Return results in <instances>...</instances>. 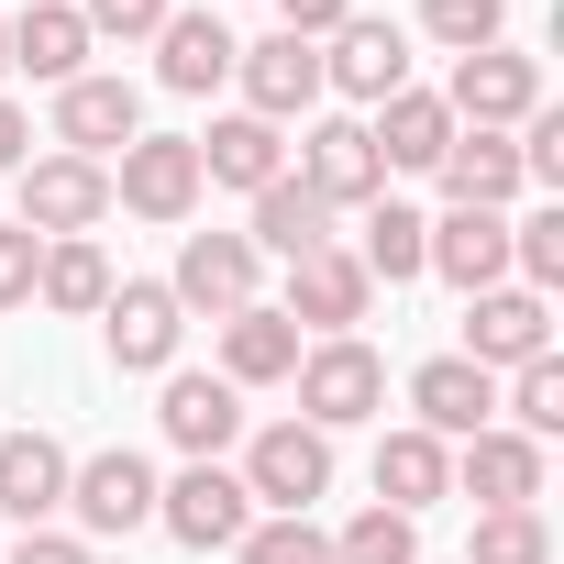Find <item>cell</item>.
I'll return each mask as SVG.
<instances>
[{"label": "cell", "mask_w": 564, "mask_h": 564, "mask_svg": "<svg viewBox=\"0 0 564 564\" xmlns=\"http://www.w3.org/2000/svg\"><path fill=\"white\" fill-rule=\"evenodd\" d=\"M322 487H333V432H311V421L254 432V454H243V498H265L276 520H311Z\"/></svg>", "instance_id": "cell-1"}, {"label": "cell", "mask_w": 564, "mask_h": 564, "mask_svg": "<svg viewBox=\"0 0 564 564\" xmlns=\"http://www.w3.org/2000/svg\"><path fill=\"white\" fill-rule=\"evenodd\" d=\"M377 399H388V366L355 344V333H333L322 355H300V421L311 432H344V421H377Z\"/></svg>", "instance_id": "cell-2"}, {"label": "cell", "mask_w": 564, "mask_h": 564, "mask_svg": "<svg viewBox=\"0 0 564 564\" xmlns=\"http://www.w3.org/2000/svg\"><path fill=\"white\" fill-rule=\"evenodd\" d=\"M67 509H78V531H89V542H122V531H144V520H155V465L111 443V454L67 465Z\"/></svg>", "instance_id": "cell-3"}, {"label": "cell", "mask_w": 564, "mask_h": 564, "mask_svg": "<svg viewBox=\"0 0 564 564\" xmlns=\"http://www.w3.org/2000/svg\"><path fill=\"white\" fill-rule=\"evenodd\" d=\"M443 111H454V122H476V133H509V122H531V111H542V78H531V56L476 45V56H454Z\"/></svg>", "instance_id": "cell-4"}, {"label": "cell", "mask_w": 564, "mask_h": 564, "mask_svg": "<svg viewBox=\"0 0 564 564\" xmlns=\"http://www.w3.org/2000/svg\"><path fill=\"white\" fill-rule=\"evenodd\" d=\"M155 520H166L188 553H232V542L254 531V498H243V476H221V465H188L177 487H155Z\"/></svg>", "instance_id": "cell-5"}, {"label": "cell", "mask_w": 564, "mask_h": 564, "mask_svg": "<svg viewBox=\"0 0 564 564\" xmlns=\"http://www.w3.org/2000/svg\"><path fill=\"white\" fill-rule=\"evenodd\" d=\"M111 199L144 210V221H188V199H199V144H188V133H133Z\"/></svg>", "instance_id": "cell-6"}, {"label": "cell", "mask_w": 564, "mask_h": 564, "mask_svg": "<svg viewBox=\"0 0 564 564\" xmlns=\"http://www.w3.org/2000/svg\"><path fill=\"white\" fill-rule=\"evenodd\" d=\"M531 355H553V311H542V289H476L465 300V366H531Z\"/></svg>", "instance_id": "cell-7"}, {"label": "cell", "mask_w": 564, "mask_h": 564, "mask_svg": "<svg viewBox=\"0 0 564 564\" xmlns=\"http://www.w3.org/2000/svg\"><path fill=\"white\" fill-rule=\"evenodd\" d=\"M322 89H344V100H399L410 89V34L399 23H333V45H322Z\"/></svg>", "instance_id": "cell-8"}, {"label": "cell", "mask_w": 564, "mask_h": 564, "mask_svg": "<svg viewBox=\"0 0 564 564\" xmlns=\"http://www.w3.org/2000/svg\"><path fill=\"white\" fill-rule=\"evenodd\" d=\"M300 188L322 199V210H366L377 188H388V166H377V144H366V122H311V144H300Z\"/></svg>", "instance_id": "cell-9"}, {"label": "cell", "mask_w": 564, "mask_h": 564, "mask_svg": "<svg viewBox=\"0 0 564 564\" xmlns=\"http://www.w3.org/2000/svg\"><path fill=\"white\" fill-rule=\"evenodd\" d=\"M232 78H243V111H254V122H300V111L322 100V45L265 34V45H243V56H232Z\"/></svg>", "instance_id": "cell-10"}, {"label": "cell", "mask_w": 564, "mask_h": 564, "mask_svg": "<svg viewBox=\"0 0 564 564\" xmlns=\"http://www.w3.org/2000/svg\"><path fill=\"white\" fill-rule=\"evenodd\" d=\"M166 300L232 322V311L254 300V243H243V232H188V243H177V276H166Z\"/></svg>", "instance_id": "cell-11"}, {"label": "cell", "mask_w": 564, "mask_h": 564, "mask_svg": "<svg viewBox=\"0 0 564 564\" xmlns=\"http://www.w3.org/2000/svg\"><path fill=\"white\" fill-rule=\"evenodd\" d=\"M111 210V166H89V155H45V166H23V232H89Z\"/></svg>", "instance_id": "cell-12"}, {"label": "cell", "mask_w": 564, "mask_h": 564, "mask_svg": "<svg viewBox=\"0 0 564 564\" xmlns=\"http://www.w3.org/2000/svg\"><path fill=\"white\" fill-rule=\"evenodd\" d=\"M100 322H111V366H133V377H155L177 355V333H188V311L155 289V276H122V289L100 300Z\"/></svg>", "instance_id": "cell-13"}, {"label": "cell", "mask_w": 564, "mask_h": 564, "mask_svg": "<svg viewBox=\"0 0 564 564\" xmlns=\"http://www.w3.org/2000/svg\"><path fill=\"white\" fill-rule=\"evenodd\" d=\"M133 133H144V100H133L122 78H67V89H56V144H67V155L100 166V155H122Z\"/></svg>", "instance_id": "cell-14"}, {"label": "cell", "mask_w": 564, "mask_h": 564, "mask_svg": "<svg viewBox=\"0 0 564 564\" xmlns=\"http://www.w3.org/2000/svg\"><path fill=\"white\" fill-rule=\"evenodd\" d=\"M410 410H421V432H432V443H465V432H487V421H498V377H487V366H465V355H432V366L410 377Z\"/></svg>", "instance_id": "cell-15"}, {"label": "cell", "mask_w": 564, "mask_h": 564, "mask_svg": "<svg viewBox=\"0 0 564 564\" xmlns=\"http://www.w3.org/2000/svg\"><path fill=\"white\" fill-rule=\"evenodd\" d=\"M454 487L476 498V509H531L542 498V443H520V432H465V454H454Z\"/></svg>", "instance_id": "cell-16"}, {"label": "cell", "mask_w": 564, "mask_h": 564, "mask_svg": "<svg viewBox=\"0 0 564 564\" xmlns=\"http://www.w3.org/2000/svg\"><path fill=\"white\" fill-rule=\"evenodd\" d=\"M443 199L454 210H509L520 199V144L509 133H476V122H454V144H443Z\"/></svg>", "instance_id": "cell-17"}, {"label": "cell", "mask_w": 564, "mask_h": 564, "mask_svg": "<svg viewBox=\"0 0 564 564\" xmlns=\"http://www.w3.org/2000/svg\"><path fill=\"white\" fill-rule=\"evenodd\" d=\"M366 289H377V276H366L344 243H322V254L289 265V322H311V333H355V322H366Z\"/></svg>", "instance_id": "cell-18"}, {"label": "cell", "mask_w": 564, "mask_h": 564, "mask_svg": "<svg viewBox=\"0 0 564 564\" xmlns=\"http://www.w3.org/2000/svg\"><path fill=\"white\" fill-rule=\"evenodd\" d=\"M199 144V177H221V188H276V177H289V133H276V122H254V111H232V122H210V133H188Z\"/></svg>", "instance_id": "cell-19"}, {"label": "cell", "mask_w": 564, "mask_h": 564, "mask_svg": "<svg viewBox=\"0 0 564 564\" xmlns=\"http://www.w3.org/2000/svg\"><path fill=\"white\" fill-rule=\"evenodd\" d=\"M166 443L188 454V465H221V443L243 432V399H232V377H166Z\"/></svg>", "instance_id": "cell-20"}, {"label": "cell", "mask_w": 564, "mask_h": 564, "mask_svg": "<svg viewBox=\"0 0 564 564\" xmlns=\"http://www.w3.org/2000/svg\"><path fill=\"white\" fill-rule=\"evenodd\" d=\"M221 377H232V388H276V377H300V322H289V311H265V300H243V311L221 322Z\"/></svg>", "instance_id": "cell-21"}, {"label": "cell", "mask_w": 564, "mask_h": 564, "mask_svg": "<svg viewBox=\"0 0 564 564\" xmlns=\"http://www.w3.org/2000/svg\"><path fill=\"white\" fill-rule=\"evenodd\" d=\"M421 265H443L465 300H476V289H509V221H498V210H443Z\"/></svg>", "instance_id": "cell-22"}, {"label": "cell", "mask_w": 564, "mask_h": 564, "mask_svg": "<svg viewBox=\"0 0 564 564\" xmlns=\"http://www.w3.org/2000/svg\"><path fill=\"white\" fill-rule=\"evenodd\" d=\"M443 487H454V454H443V443H432L421 421L377 443V509H399V520H421V509H432Z\"/></svg>", "instance_id": "cell-23"}, {"label": "cell", "mask_w": 564, "mask_h": 564, "mask_svg": "<svg viewBox=\"0 0 564 564\" xmlns=\"http://www.w3.org/2000/svg\"><path fill=\"white\" fill-rule=\"evenodd\" d=\"M45 509H67V454L45 432H12V443H0V520L45 531Z\"/></svg>", "instance_id": "cell-24"}, {"label": "cell", "mask_w": 564, "mask_h": 564, "mask_svg": "<svg viewBox=\"0 0 564 564\" xmlns=\"http://www.w3.org/2000/svg\"><path fill=\"white\" fill-rule=\"evenodd\" d=\"M155 45H166V56H155V78H166L177 100L221 89V78H232V56H243V45H232V34H221L210 12H166V34H155Z\"/></svg>", "instance_id": "cell-25"}, {"label": "cell", "mask_w": 564, "mask_h": 564, "mask_svg": "<svg viewBox=\"0 0 564 564\" xmlns=\"http://www.w3.org/2000/svg\"><path fill=\"white\" fill-rule=\"evenodd\" d=\"M366 144H377V166H443V144H454V111H443L432 89H399V100H377Z\"/></svg>", "instance_id": "cell-26"}, {"label": "cell", "mask_w": 564, "mask_h": 564, "mask_svg": "<svg viewBox=\"0 0 564 564\" xmlns=\"http://www.w3.org/2000/svg\"><path fill=\"white\" fill-rule=\"evenodd\" d=\"M78 56H89V23H78V0H23V23H12V67L23 78H78Z\"/></svg>", "instance_id": "cell-27"}, {"label": "cell", "mask_w": 564, "mask_h": 564, "mask_svg": "<svg viewBox=\"0 0 564 564\" xmlns=\"http://www.w3.org/2000/svg\"><path fill=\"white\" fill-rule=\"evenodd\" d=\"M243 243L300 265V254H322V243H333V210H322L300 177H276V188H254V232H243Z\"/></svg>", "instance_id": "cell-28"}, {"label": "cell", "mask_w": 564, "mask_h": 564, "mask_svg": "<svg viewBox=\"0 0 564 564\" xmlns=\"http://www.w3.org/2000/svg\"><path fill=\"white\" fill-rule=\"evenodd\" d=\"M34 300H45V311H100V300H111V254H100L89 232L45 243V265H34Z\"/></svg>", "instance_id": "cell-29"}, {"label": "cell", "mask_w": 564, "mask_h": 564, "mask_svg": "<svg viewBox=\"0 0 564 564\" xmlns=\"http://www.w3.org/2000/svg\"><path fill=\"white\" fill-rule=\"evenodd\" d=\"M421 254H432V221H421V210H399V199H377V210H366V254H355V265H366V276H421Z\"/></svg>", "instance_id": "cell-30"}, {"label": "cell", "mask_w": 564, "mask_h": 564, "mask_svg": "<svg viewBox=\"0 0 564 564\" xmlns=\"http://www.w3.org/2000/svg\"><path fill=\"white\" fill-rule=\"evenodd\" d=\"M465 564H553L542 509H476V553H465Z\"/></svg>", "instance_id": "cell-31"}, {"label": "cell", "mask_w": 564, "mask_h": 564, "mask_svg": "<svg viewBox=\"0 0 564 564\" xmlns=\"http://www.w3.org/2000/svg\"><path fill=\"white\" fill-rule=\"evenodd\" d=\"M520 388H509V421H520V443H553L564 432V366L553 355H531V366H509Z\"/></svg>", "instance_id": "cell-32"}, {"label": "cell", "mask_w": 564, "mask_h": 564, "mask_svg": "<svg viewBox=\"0 0 564 564\" xmlns=\"http://www.w3.org/2000/svg\"><path fill=\"white\" fill-rule=\"evenodd\" d=\"M498 23H509V0H421V34H432V45H454V56L498 45Z\"/></svg>", "instance_id": "cell-33"}, {"label": "cell", "mask_w": 564, "mask_h": 564, "mask_svg": "<svg viewBox=\"0 0 564 564\" xmlns=\"http://www.w3.org/2000/svg\"><path fill=\"white\" fill-rule=\"evenodd\" d=\"M333 564H421V531H410L399 509H366V520L333 542Z\"/></svg>", "instance_id": "cell-34"}, {"label": "cell", "mask_w": 564, "mask_h": 564, "mask_svg": "<svg viewBox=\"0 0 564 564\" xmlns=\"http://www.w3.org/2000/svg\"><path fill=\"white\" fill-rule=\"evenodd\" d=\"M232 553H243V564H333V531H311V520H254Z\"/></svg>", "instance_id": "cell-35"}, {"label": "cell", "mask_w": 564, "mask_h": 564, "mask_svg": "<svg viewBox=\"0 0 564 564\" xmlns=\"http://www.w3.org/2000/svg\"><path fill=\"white\" fill-rule=\"evenodd\" d=\"M509 265L531 276V289H564V210H531V221H509Z\"/></svg>", "instance_id": "cell-36"}, {"label": "cell", "mask_w": 564, "mask_h": 564, "mask_svg": "<svg viewBox=\"0 0 564 564\" xmlns=\"http://www.w3.org/2000/svg\"><path fill=\"white\" fill-rule=\"evenodd\" d=\"M78 23H89V45H100V34L133 45V34H166V0H78Z\"/></svg>", "instance_id": "cell-37"}, {"label": "cell", "mask_w": 564, "mask_h": 564, "mask_svg": "<svg viewBox=\"0 0 564 564\" xmlns=\"http://www.w3.org/2000/svg\"><path fill=\"white\" fill-rule=\"evenodd\" d=\"M34 265H45V232H0V311H12V300H34Z\"/></svg>", "instance_id": "cell-38"}, {"label": "cell", "mask_w": 564, "mask_h": 564, "mask_svg": "<svg viewBox=\"0 0 564 564\" xmlns=\"http://www.w3.org/2000/svg\"><path fill=\"white\" fill-rule=\"evenodd\" d=\"M520 177L564 188V122H553V111H531V122H520Z\"/></svg>", "instance_id": "cell-39"}, {"label": "cell", "mask_w": 564, "mask_h": 564, "mask_svg": "<svg viewBox=\"0 0 564 564\" xmlns=\"http://www.w3.org/2000/svg\"><path fill=\"white\" fill-rule=\"evenodd\" d=\"M276 12H289V34H300V45H322L333 23H355V0H276Z\"/></svg>", "instance_id": "cell-40"}, {"label": "cell", "mask_w": 564, "mask_h": 564, "mask_svg": "<svg viewBox=\"0 0 564 564\" xmlns=\"http://www.w3.org/2000/svg\"><path fill=\"white\" fill-rule=\"evenodd\" d=\"M12 564H89V542H78V531H23Z\"/></svg>", "instance_id": "cell-41"}, {"label": "cell", "mask_w": 564, "mask_h": 564, "mask_svg": "<svg viewBox=\"0 0 564 564\" xmlns=\"http://www.w3.org/2000/svg\"><path fill=\"white\" fill-rule=\"evenodd\" d=\"M23 144H34V122H23L12 100H0V166H23Z\"/></svg>", "instance_id": "cell-42"}, {"label": "cell", "mask_w": 564, "mask_h": 564, "mask_svg": "<svg viewBox=\"0 0 564 564\" xmlns=\"http://www.w3.org/2000/svg\"><path fill=\"white\" fill-rule=\"evenodd\" d=\"M0 78H12V23H0Z\"/></svg>", "instance_id": "cell-43"}]
</instances>
